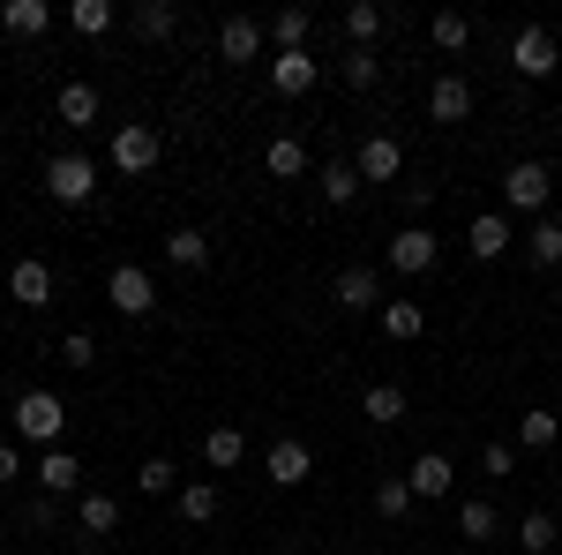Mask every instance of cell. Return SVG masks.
Returning a JSON list of instances; mask_svg holds the SVG:
<instances>
[{
	"instance_id": "cell-1",
	"label": "cell",
	"mask_w": 562,
	"mask_h": 555,
	"mask_svg": "<svg viewBox=\"0 0 562 555\" xmlns=\"http://www.w3.org/2000/svg\"><path fill=\"white\" fill-rule=\"evenodd\" d=\"M60 428H68V406H60L53 390H23V398H15V435H23V443L60 451Z\"/></svg>"
},
{
	"instance_id": "cell-2",
	"label": "cell",
	"mask_w": 562,
	"mask_h": 555,
	"mask_svg": "<svg viewBox=\"0 0 562 555\" xmlns=\"http://www.w3.org/2000/svg\"><path fill=\"white\" fill-rule=\"evenodd\" d=\"M158 158H166V143H158V129H150V121H121V129H113V173L143 180Z\"/></svg>"
},
{
	"instance_id": "cell-3",
	"label": "cell",
	"mask_w": 562,
	"mask_h": 555,
	"mask_svg": "<svg viewBox=\"0 0 562 555\" xmlns=\"http://www.w3.org/2000/svg\"><path fill=\"white\" fill-rule=\"evenodd\" d=\"M548 196H555V173L540 166V158H518V166L503 173V203L510 211H548Z\"/></svg>"
},
{
	"instance_id": "cell-4",
	"label": "cell",
	"mask_w": 562,
	"mask_h": 555,
	"mask_svg": "<svg viewBox=\"0 0 562 555\" xmlns=\"http://www.w3.org/2000/svg\"><path fill=\"white\" fill-rule=\"evenodd\" d=\"M45 196H53V203H90V196H98V166L76 158V151H68V158H45Z\"/></svg>"
},
{
	"instance_id": "cell-5",
	"label": "cell",
	"mask_w": 562,
	"mask_h": 555,
	"mask_svg": "<svg viewBox=\"0 0 562 555\" xmlns=\"http://www.w3.org/2000/svg\"><path fill=\"white\" fill-rule=\"evenodd\" d=\"M105 300H113L121 315H150V308H158V278H150L143 263H113V278H105Z\"/></svg>"
},
{
	"instance_id": "cell-6",
	"label": "cell",
	"mask_w": 562,
	"mask_h": 555,
	"mask_svg": "<svg viewBox=\"0 0 562 555\" xmlns=\"http://www.w3.org/2000/svg\"><path fill=\"white\" fill-rule=\"evenodd\" d=\"M510 68H518V76H555L562 68L555 31H548V23H525L518 38H510Z\"/></svg>"
},
{
	"instance_id": "cell-7",
	"label": "cell",
	"mask_w": 562,
	"mask_h": 555,
	"mask_svg": "<svg viewBox=\"0 0 562 555\" xmlns=\"http://www.w3.org/2000/svg\"><path fill=\"white\" fill-rule=\"evenodd\" d=\"M383 263L397 270V278H428V270H435V233H428V225H405V233H390Z\"/></svg>"
},
{
	"instance_id": "cell-8",
	"label": "cell",
	"mask_w": 562,
	"mask_h": 555,
	"mask_svg": "<svg viewBox=\"0 0 562 555\" xmlns=\"http://www.w3.org/2000/svg\"><path fill=\"white\" fill-rule=\"evenodd\" d=\"M330 300H338L346 315H368V308H383V278H375L368 263H346V270L330 278Z\"/></svg>"
},
{
	"instance_id": "cell-9",
	"label": "cell",
	"mask_w": 562,
	"mask_h": 555,
	"mask_svg": "<svg viewBox=\"0 0 562 555\" xmlns=\"http://www.w3.org/2000/svg\"><path fill=\"white\" fill-rule=\"evenodd\" d=\"M262 473H270V488H301L307 473H315V451H307L301 435H278L270 458H262Z\"/></svg>"
},
{
	"instance_id": "cell-10",
	"label": "cell",
	"mask_w": 562,
	"mask_h": 555,
	"mask_svg": "<svg viewBox=\"0 0 562 555\" xmlns=\"http://www.w3.org/2000/svg\"><path fill=\"white\" fill-rule=\"evenodd\" d=\"M8 293L23 300V308H53V263H45V256H15V270H8Z\"/></svg>"
},
{
	"instance_id": "cell-11",
	"label": "cell",
	"mask_w": 562,
	"mask_h": 555,
	"mask_svg": "<svg viewBox=\"0 0 562 555\" xmlns=\"http://www.w3.org/2000/svg\"><path fill=\"white\" fill-rule=\"evenodd\" d=\"M315 76H323L315 53H278V60H270V90H278V98H307Z\"/></svg>"
},
{
	"instance_id": "cell-12",
	"label": "cell",
	"mask_w": 562,
	"mask_h": 555,
	"mask_svg": "<svg viewBox=\"0 0 562 555\" xmlns=\"http://www.w3.org/2000/svg\"><path fill=\"white\" fill-rule=\"evenodd\" d=\"M450 480H458V466H450L442 451H428V458H413V473H405L413 503H442V496H450Z\"/></svg>"
},
{
	"instance_id": "cell-13",
	"label": "cell",
	"mask_w": 562,
	"mask_h": 555,
	"mask_svg": "<svg viewBox=\"0 0 562 555\" xmlns=\"http://www.w3.org/2000/svg\"><path fill=\"white\" fill-rule=\"evenodd\" d=\"M465 113H473V84H465V76H435V90H428V121L458 129Z\"/></svg>"
},
{
	"instance_id": "cell-14",
	"label": "cell",
	"mask_w": 562,
	"mask_h": 555,
	"mask_svg": "<svg viewBox=\"0 0 562 555\" xmlns=\"http://www.w3.org/2000/svg\"><path fill=\"white\" fill-rule=\"evenodd\" d=\"M352 166H360V180H397V166H405V143H397V135H368V143L352 151Z\"/></svg>"
},
{
	"instance_id": "cell-15",
	"label": "cell",
	"mask_w": 562,
	"mask_h": 555,
	"mask_svg": "<svg viewBox=\"0 0 562 555\" xmlns=\"http://www.w3.org/2000/svg\"><path fill=\"white\" fill-rule=\"evenodd\" d=\"M256 53H262L256 15H225V23H217V60H256Z\"/></svg>"
},
{
	"instance_id": "cell-16",
	"label": "cell",
	"mask_w": 562,
	"mask_h": 555,
	"mask_svg": "<svg viewBox=\"0 0 562 555\" xmlns=\"http://www.w3.org/2000/svg\"><path fill=\"white\" fill-rule=\"evenodd\" d=\"M262 173H270V180H301L307 173V143L301 135H270V143H262Z\"/></svg>"
},
{
	"instance_id": "cell-17",
	"label": "cell",
	"mask_w": 562,
	"mask_h": 555,
	"mask_svg": "<svg viewBox=\"0 0 562 555\" xmlns=\"http://www.w3.org/2000/svg\"><path fill=\"white\" fill-rule=\"evenodd\" d=\"M465 248H473L480 263H495L503 248H510V218H503V211H480L473 225H465Z\"/></svg>"
},
{
	"instance_id": "cell-18",
	"label": "cell",
	"mask_w": 562,
	"mask_h": 555,
	"mask_svg": "<svg viewBox=\"0 0 562 555\" xmlns=\"http://www.w3.org/2000/svg\"><path fill=\"white\" fill-rule=\"evenodd\" d=\"M38 488H45V496L83 488V458H76V451H45V458H38Z\"/></svg>"
},
{
	"instance_id": "cell-19",
	"label": "cell",
	"mask_w": 562,
	"mask_h": 555,
	"mask_svg": "<svg viewBox=\"0 0 562 555\" xmlns=\"http://www.w3.org/2000/svg\"><path fill=\"white\" fill-rule=\"evenodd\" d=\"M203 458H211V473H233L240 458H248V435H240L233 421H217L211 435H203Z\"/></svg>"
},
{
	"instance_id": "cell-20",
	"label": "cell",
	"mask_w": 562,
	"mask_h": 555,
	"mask_svg": "<svg viewBox=\"0 0 562 555\" xmlns=\"http://www.w3.org/2000/svg\"><path fill=\"white\" fill-rule=\"evenodd\" d=\"M113 23H121L113 0H68V31H76V38H105Z\"/></svg>"
},
{
	"instance_id": "cell-21",
	"label": "cell",
	"mask_w": 562,
	"mask_h": 555,
	"mask_svg": "<svg viewBox=\"0 0 562 555\" xmlns=\"http://www.w3.org/2000/svg\"><path fill=\"white\" fill-rule=\"evenodd\" d=\"M53 113H60V129H90V121H98V90L90 84H60Z\"/></svg>"
},
{
	"instance_id": "cell-22",
	"label": "cell",
	"mask_w": 562,
	"mask_h": 555,
	"mask_svg": "<svg viewBox=\"0 0 562 555\" xmlns=\"http://www.w3.org/2000/svg\"><path fill=\"white\" fill-rule=\"evenodd\" d=\"M45 23H53L45 0H8V8H0V31H8V38H38Z\"/></svg>"
},
{
	"instance_id": "cell-23",
	"label": "cell",
	"mask_w": 562,
	"mask_h": 555,
	"mask_svg": "<svg viewBox=\"0 0 562 555\" xmlns=\"http://www.w3.org/2000/svg\"><path fill=\"white\" fill-rule=\"evenodd\" d=\"M166 263H173V270H203V263H211V241H203L195 225H173V233H166Z\"/></svg>"
},
{
	"instance_id": "cell-24",
	"label": "cell",
	"mask_w": 562,
	"mask_h": 555,
	"mask_svg": "<svg viewBox=\"0 0 562 555\" xmlns=\"http://www.w3.org/2000/svg\"><path fill=\"white\" fill-rule=\"evenodd\" d=\"M555 541H562L555 511H525V518H518V548H525V555H555Z\"/></svg>"
},
{
	"instance_id": "cell-25",
	"label": "cell",
	"mask_w": 562,
	"mask_h": 555,
	"mask_svg": "<svg viewBox=\"0 0 562 555\" xmlns=\"http://www.w3.org/2000/svg\"><path fill=\"white\" fill-rule=\"evenodd\" d=\"M76 525H83L90 541H105V533L121 525V496H98V488H90V496H83V511H76Z\"/></svg>"
},
{
	"instance_id": "cell-26",
	"label": "cell",
	"mask_w": 562,
	"mask_h": 555,
	"mask_svg": "<svg viewBox=\"0 0 562 555\" xmlns=\"http://www.w3.org/2000/svg\"><path fill=\"white\" fill-rule=\"evenodd\" d=\"M383 331L397 345H413L420 331H428V315H420V300H383Z\"/></svg>"
},
{
	"instance_id": "cell-27",
	"label": "cell",
	"mask_w": 562,
	"mask_h": 555,
	"mask_svg": "<svg viewBox=\"0 0 562 555\" xmlns=\"http://www.w3.org/2000/svg\"><path fill=\"white\" fill-rule=\"evenodd\" d=\"M428 38L442 45V53H465V45H473V15H458V8H442V15L428 23Z\"/></svg>"
},
{
	"instance_id": "cell-28",
	"label": "cell",
	"mask_w": 562,
	"mask_h": 555,
	"mask_svg": "<svg viewBox=\"0 0 562 555\" xmlns=\"http://www.w3.org/2000/svg\"><path fill=\"white\" fill-rule=\"evenodd\" d=\"M525 256L540 263V270H555V263H562V225H555V218H540V225L525 233Z\"/></svg>"
},
{
	"instance_id": "cell-29",
	"label": "cell",
	"mask_w": 562,
	"mask_h": 555,
	"mask_svg": "<svg viewBox=\"0 0 562 555\" xmlns=\"http://www.w3.org/2000/svg\"><path fill=\"white\" fill-rule=\"evenodd\" d=\"M173 503H180V518H188V525H211V518H217V488H211V480H188Z\"/></svg>"
},
{
	"instance_id": "cell-30",
	"label": "cell",
	"mask_w": 562,
	"mask_h": 555,
	"mask_svg": "<svg viewBox=\"0 0 562 555\" xmlns=\"http://www.w3.org/2000/svg\"><path fill=\"white\" fill-rule=\"evenodd\" d=\"M135 31H143V38H173L180 8H173V0H143V8H135Z\"/></svg>"
},
{
	"instance_id": "cell-31",
	"label": "cell",
	"mask_w": 562,
	"mask_h": 555,
	"mask_svg": "<svg viewBox=\"0 0 562 555\" xmlns=\"http://www.w3.org/2000/svg\"><path fill=\"white\" fill-rule=\"evenodd\" d=\"M360 413H368V421H405V390L397 384H368V398H360Z\"/></svg>"
},
{
	"instance_id": "cell-32",
	"label": "cell",
	"mask_w": 562,
	"mask_h": 555,
	"mask_svg": "<svg viewBox=\"0 0 562 555\" xmlns=\"http://www.w3.org/2000/svg\"><path fill=\"white\" fill-rule=\"evenodd\" d=\"M352 196H360V166L352 158H330L323 166V203H352Z\"/></svg>"
},
{
	"instance_id": "cell-33",
	"label": "cell",
	"mask_w": 562,
	"mask_h": 555,
	"mask_svg": "<svg viewBox=\"0 0 562 555\" xmlns=\"http://www.w3.org/2000/svg\"><path fill=\"white\" fill-rule=\"evenodd\" d=\"M458 533H465V541H495V533H503V518H495V503H458Z\"/></svg>"
},
{
	"instance_id": "cell-34",
	"label": "cell",
	"mask_w": 562,
	"mask_h": 555,
	"mask_svg": "<svg viewBox=\"0 0 562 555\" xmlns=\"http://www.w3.org/2000/svg\"><path fill=\"white\" fill-rule=\"evenodd\" d=\"M383 23H390V15L375 8V0H352V8H346V31H352V45H375V38H383Z\"/></svg>"
},
{
	"instance_id": "cell-35",
	"label": "cell",
	"mask_w": 562,
	"mask_h": 555,
	"mask_svg": "<svg viewBox=\"0 0 562 555\" xmlns=\"http://www.w3.org/2000/svg\"><path fill=\"white\" fill-rule=\"evenodd\" d=\"M346 84L352 90H375V84H383V53H375V45H352V53H346Z\"/></svg>"
},
{
	"instance_id": "cell-36",
	"label": "cell",
	"mask_w": 562,
	"mask_h": 555,
	"mask_svg": "<svg viewBox=\"0 0 562 555\" xmlns=\"http://www.w3.org/2000/svg\"><path fill=\"white\" fill-rule=\"evenodd\" d=\"M270 38H278V53H307V8H285V15H270Z\"/></svg>"
},
{
	"instance_id": "cell-37",
	"label": "cell",
	"mask_w": 562,
	"mask_h": 555,
	"mask_svg": "<svg viewBox=\"0 0 562 555\" xmlns=\"http://www.w3.org/2000/svg\"><path fill=\"white\" fill-rule=\"evenodd\" d=\"M555 435H562V421H555V413H548V406H532V413H525V421H518V443H525V451H548Z\"/></svg>"
},
{
	"instance_id": "cell-38",
	"label": "cell",
	"mask_w": 562,
	"mask_h": 555,
	"mask_svg": "<svg viewBox=\"0 0 562 555\" xmlns=\"http://www.w3.org/2000/svg\"><path fill=\"white\" fill-rule=\"evenodd\" d=\"M143 496H180L173 458H143Z\"/></svg>"
},
{
	"instance_id": "cell-39",
	"label": "cell",
	"mask_w": 562,
	"mask_h": 555,
	"mask_svg": "<svg viewBox=\"0 0 562 555\" xmlns=\"http://www.w3.org/2000/svg\"><path fill=\"white\" fill-rule=\"evenodd\" d=\"M375 511H383L390 525H397V518L413 511V488H405V480H383V488H375Z\"/></svg>"
},
{
	"instance_id": "cell-40",
	"label": "cell",
	"mask_w": 562,
	"mask_h": 555,
	"mask_svg": "<svg viewBox=\"0 0 562 555\" xmlns=\"http://www.w3.org/2000/svg\"><path fill=\"white\" fill-rule=\"evenodd\" d=\"M480 473H487V480H510V473H518V451H510V443H487V451H480Z\"/></svg>"
},
{
	"instance_id": "cell-41",
	"label": "cell",
	"mask_w": 562,
	"mask_h": 555,
	"mask_svg": "<svg viewBox=\"0 0 562 555\" xmlns=\"http://www.w3.org/2000/svg\"><path fill=\"white\" fill-rule=\"evenodd\" d=\"M60 360H68V368H90V360H98V338H90V331H68V338H60Z\"/></svg>"
},
{
	"instance_id": "cell-42",
	"label": "cell",
	"mask_w": 562,
	"mask_h": 555,
	"mask_svg": "<svg viewBox=\"0 0 562 555\" xmlns=\"http://www.w3.org/2000/svg\"><path fill=\"white\" fill-rule=\"evenodd\" d=\"M15 473H23V451H15V443H0V488H8Z\"/></svg>"
}]
</instances>
